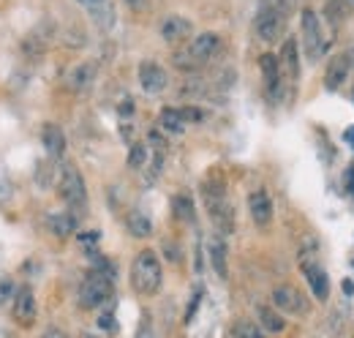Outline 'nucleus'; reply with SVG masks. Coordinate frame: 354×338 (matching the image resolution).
<instances>
[{
  "instance_id": "obj_17",
  "label": "nucleus",
  "mask_w": 354,
  "mask_h": 338,
  "mask_svg": "<svg viewBox=\"0 0 354 338\" xmlns=\"http://www.w3.org/2000/svg\"><path fill=\"white\" fill-rule=\"evenodd\" d=\"M41 142H44V150L49 153V159H55V161L63 159V153H66V134H63V128L55 126V123H46L41 128Z\"/></svg>"
},
{
  "instance_id": "obj_11",
  "label": "nucleus",
  "mask_w": 354,
  "mask_h": 338,
  "mask_svg": "<svg viewBox=\"0 0 354 338\" xmlns=\"http://www.w3.org/2000/svg\"><path fill=\"white\" fill-rule=\"evenodd\" d=\"M136 77H139V87H142L145 93H150V96L164 93V90H167V84H169V74H167V69H164V66H158V63H153V60L139 63Z\"/></svg>"
},
{
  "instance_id": "obj_26",
  "label": "nucleus",
  "mask_w": 354,
  "mask_h": 338,
  "mask_svg": "<svg viewBox=\"0 0 354 338\" xmlns=\"http://www.w3.org/2000/svg\"><path fill=\"white\" fill-rule=\"evenodd\" d=\"M172 213H175L177 221L191 224V221H194V199H191L188 194H175V199H172Z\"/></svg>"
},
{
  "instance_id": "obj_34",
  "label": "nucleus",
  "mask_w": 354,
  "mask_h": 338,
  "mask_svg": "<svg viewBox=\"0 0 354 338\" xmlns=\"http://www.w3.org/2000/svg\"><path fill=\"white\" fill-rule=\"evenodd\" d=\"M112 317H115L112 311H104V314L98 317V328H101V330H115V319H112Z\"/></svg>"
},
{
  "instance_id": "obj_2",
  "label": "nucleus",
  "mask_w": 354,
  "mask_h": 338,
  "mask_svg": "<svg viewBox=\"0 0 354 338\" xmlns=\"http://www.w3.org/2000/svg\"><path fill=\"white\" fill-rule=\"evenodd\" d=\"M164 284V267H161V259L153 249H145L133 256L131 262V287L133 292L145 297L158 295Z\"/></svg>"
},
{
  "instance_id": "obj_7",
  "label": "nucleus",
  "mask_w": 354,
  "mask_h": 338,
  "mask_svg": "<svg viewBox=\"0 0 354 338\" xmlns=\"http://www.w3.org/2000/svg\"><path fill=\"white\" fill-rule=\"evenodd\" d=\"M254 33H257L259 42L275 44L286 33V14L278 11L272 3H270V6H262V11H259L257 19H254Z\"/></svg>"
},
{
  "instance_id": "obj_38",
  "label": "nucleus",
  "mask_w": 354,
  "mask_h": 338,
  "mask_svg": "<svg viewBox=\"0 0 354 338\" xmlns=\"http://www.w3.org/2000/svg\"><path fill=\"white\" fill-rule=\"evenodd\" d=\"M344 139H346V142H352V145H354V126H352V128H346V134H344Z\"/></svg>"
},
{
  "instance_id": "obj_23",
  "label": "nucleus",
  "mask_w": 354,
  "mask_h": 338,
  "mask_svg": "<svg viewBox=\"0 0 354 338\" xmlns=\"http://www.w3.org/2000/svg\"><path fill=\"white\" fill-rule=\"evenodd\" d=\"M126 229H129V235H131V238L145 240V238H150V235H153V221L147 218V213L131 211L129 215H126Z\"/></svg>"
},
{
  "instance_id": "obj_8",
  "label": "nucleus",
  "mask_w": 354,
  "mask_h": 338,
  "mask_svg": "<svg viewBox=\"0 0 354 338\" xmlns=\"http://www.w3.org/2000/svg\"><path fill=\"white\" fill-rule=\"evenodd\" d=\"M272 305L281 311V314H308L310 303L308 297L303 295L297 287H289V284H281L272 290Z\"/></svg>"
},
{
  "instance_id": "obj_18",
  "label": "nucleus",
  "mask_w": 354,
  "mask_h": 338,
  "mask_svg": "<svg viewBox=\"0 0 354 338\" xmlns=\"http://www.w3.org/2000/svg\"><path fill=\"white\" fill-rule=\"evenodd\" d=\"M207 254H210V265H213L216 276H218V278H226V276H229V249H226V240H223L221 235L210 238Z\"/></svg>"
},
{
  "instance_id": "obj_25",
  "label": "nucleus",
  "mask_w": 354,
  "mask_h": 338,
  "mask_svg": "<svg viewBox=\"0 0 354 338\" xmlns=\"http://www.w3.org/2000/svg\"><path fill=\"white\" fill-rule=\"evenodd\" d=\"M55 175H57V164H55V159H44V161H39V164H36V186H39L41 191L52 188Z\"/></svg>"
},
{
  "instance_id": "obj_35",
  "label": "nucleus",
  "mask_w": 354,
  "mask_h": 338,
  "mask_svg": "<svg viewBox=\"0 0 354 338\" xmlns=\"http://www.w3.org/2000/svg\"><path fill=\"white\" fill-rule=\"evenodd\" d=\"M270 3H272L278 11H283L286 17H289V14L295 11V6H297V0H270Z\"/></svg>"
},
{
  "instance_id": "obj_3",
  "label": "nucleus",
  "mask_w": 354,
  "mask_h": 338,
  "mask_svg": "<svg viewBox=\"0 0 354 338\" xmlns=\"http://www.w3.org/2000/svg\"><path fill=\"white\" fill-rule=\"evenodd\" d=\"M57 191H60L63 202L71 208L74 215H85L88 213V186H85V177H82L77 164H71V161L60 164Z\"/></svg>"
},
{
  "instance_id": "obj_1",
  "label": "nucleus",
  "mask_w": 354,
  "mask_h": 338,
  "mask_svg": "<svg viewBox=\"0 0 354 338\" xmlns=\"http://www.w3.org/2000/svg\"><path fill=\"white\" fill-rule=\"evenodd\" d=\"M221 46L223 42L216 30L196 33V36L188 39V44L183 49H177L175 55H172V66H175L177 71H183V74H196V71H202L205 66H210L218 57Z\"/></svg>"
},
{
  "instance_id": "obj_5",
  "label": "nucleus",
  "mask_w": 354,
  "mask_h": 338,
  "mask_svg": "<svg viewBox=\"0 0 354 338\" xmlns=\"http://www.w3.org/2000/svg\"><path fill=\"white\" fill-rule=\"evenodd\" d=\"M112 292H115L112 278L104 276V273H98V270H90L88 276L82 278V284H80L77 303H80V308L93 311V308H101L104 303H109V300H112Z\"/></svg>"
},
{
  "instance_id": "obj_16",
  "label": "nucleus",
  "mask_w": 354,
  "mask_h": 338,
  "mask_svg": "<svg viewBox=\"0 0 354 338\" xmlns=\"http://www.w3.org/2000/svg\"><path fill=\"white\" fill-rule=\"evenodd\" d=\"M46 229H49V235L66 240V238L77 235V215L74 213H49L46 215Z\"/></svg>"
},
{
  "instance_id": "obj_27",
  "label": "nucleus",
  "mask_w": 354,
  "mask_h": 338,
  "mask_svg": "<svg viewBox=\"0 0 354 338\" xmlns=\"http://www.w3.org/2000/svg\"><path fill=\"white\" fill-rule=\"evenodd\" d=\"M150 164V148L147 142H133L131 145V153H129V169L139 172Z\"/></svg>"
},
{
  "instance_id": "obj_32",
  "label": "nucleus",
  "mask_w": 354,
  "mask_h": 338,
  "mask_svg": "<svg viewBox=\"0 0 354 338\" xmlns=\"http://www.w3.org/2000/svg\"><path fill=\"white\" fill-rule=\"evenodd\" d=\"M11 292H17V290H14V284H11L8 278H0V305H3L8 297H14Z\"/></svg>"
},
{
  "instance_id": "obj_33",
  "label": "nucleus",
  "mask_w": 354,
  "mask_h": 338,
  "mask_svg": "<svg viewBox=\"0 0 354 338\" xmlns=\"http://www.w3.org/2000/svg\"><path fill=\"white\" fill-rule=\"evenodd\" d=\"M199 300H202V287L194 292V300L188 303V311H185V322H191L194 319V314H196V305H199Z\"/></svg>"
},
{
  "instance_id": "obj_40",
  "label": "nucleus",
  "mask_w": 354,
  "mask_h": 338,
  "mask_svg": "<svg viewBox=\"0 0 354 338\" xmlns=\"http://www.w3.org/2000/svg\"><path fill=\"white\" fill-rule=\"evenodd\" d=\"M349 60H352V66H354V44H352V49H349Z\"/></svg>"
},
{
  "instance_id": "obj_41",
  "label": "nucleus",
  "mask_w": 354,
  "mask_h": 338,
  "mask_svg": "<svg viewBox=\"0 0 354 338\" xmlns=\"http://www.w3.org/2000/svg\"><path fill=\"white\" fill-rule=\"evenodd\" d=\"M85 338H95V336H85Z\"/></svg>"
},
{
  "instance_id": "obj_14",
  "label": "nucleus",
  "mask_w": 354,
  "mask_h": 338,
  "mask_svg": "<svg viewBox=\"0 0 354 338\" xmlns=\"http://www.w3.org/2000/svg\"><path fill=\"white\" fill-rule=\"evenodd\" d=\"M158 33H161V39L167 44H180L191 39L194 25H191V19H185V17H180V14H169V17H164Z\"/></svg>"
},
{
  "instance_id": "obj_29",
  "label": "nucleus",
  "mask_w": 354,
  "mask_h": 338,
  "mask_svg": "<svg viewBox=\"0 0 354 338\" xmlns=\"http://www.w3.org/2000/svg\"><path fill=\"white\" fill-rule=\"evenodd\" d=\"M177 109H180V118L185 121V126L188 123H205L207 121V109H202L196 104H185V107H177Z\"/></svg>"
},
{
  "instance_id": "obj_37",
  "label": "nucleus",
  "mask_w": 354,
  "mask_h": 338,
  "mask_svg": "<svg viewBox=\"0 0 354 338\" xmlns=\"http://www.w3.org/2000/svg\"><path fill=\"white\" fill-rule=\"evenodd\" d=\"M41 338H68V336H66L63 330H57V328H49V330H46V333Z\"/></svg>"
},
{
  "instance_id": "obj_20",
  "label": "nucleus",
  "mask_w": 354,
  "mask_h": 338,
  "mask_svg": "<svg viewBox=\"0 0 354 338\" xmlns=\"http://www.w3.org/2000/svg\"><path fill=\"white\" fill-rule=\"evenodd\" d=\"M95 80V63H80V66H74L71 71H68V87L74 90V93H82V90H88L90 84Z\"/></svg>"
},
{
  "instance_id": "obj_24",
  "label": "nucleus",
  "mask_w": 354,
  "mask_h": 338,
  "mask_svg": "<svg viewBox=\"0 0 354 338\" xmlns=\"http://www.w3.org/2000/svg\"><path fill=\"white\" fill-rule=\"evenodd\" d=\"M158 126L169 134H183L185 131V121L180 118V109L177 107H164L158 112Z\"/></svg>"
},
{
  "instance_id": "obj_9",
  "label": "nucleus",
  "mask_w": 354,
  "mask_h": 338,
  "mask_svg": "<svg viewBox=\"0 0 354 338\" xmlns=\"http://www.w3.org/2000/svg\"><path fill=\"white\" fill-rule=\"evenodd\" d=\"M300 267H303V273H306L310 295L316 297L319 303H327V300H330V276H327V270H324L316 259L306 256V254L300 256Z\"/></svg>"
},
{
  "instance_id": "obj_36",
  "label": "nucleus",
  "mask_w": 354,
  "mask_h": 338,
  "mask_svg": "<svg viewBox=\"0 0 354 338\" xmlns=\"http://www.w3.org/2000/svg\"><path fill=\"white\" fill-rule=\"evenodd\" d=\"M133 338H156V330H153V325H150V319L139 325V330H136V336H133Z\"/></svg>"
},
{
  "instance_id": "obj_39",
  "label": "nucleus",
  "mask_w": 354,
  "mask_h": 338,
  "mask_svg": "<svg viewBox=\"0 0 354 338\" xmlns=\"http://www.w3.org/2000/svg\"><path fill=\"white\" fill-rule=\"evenodd\" d=\"M80 3H88L90 8H95V6H101V3H104V0H80Z\"/></svg>"
},
{
  "instance_id": "obj_22",
  "label": "nucleus",
  "mask_w": 354,
  "mask_h": 338,
  "mask_svg": "<svg viewBox=\"0 0 354 338\" xmlns=\"http://www.w3.org/2000/svg\"><path fill=\"white\" fill-rule=\"evenodd\" d=\"M257 319H259V328H262L265 333H283V330H286V319L281 317L278 308L259 305V308H257Z\"/></svg>"
},
{
  "instance_id": "obj_6",
  "label": "nucleus",
  "mask_w": 354,
  "mask_h": 338,
  "mask_svg": "<svg viewBox=\"0 0 354 338\" xmlns=\"http://www.w3.org/2000/svg\"><path fill=\"white\" fill-rule=\"evenodd\" d=\"M300 33H303V49H306L308 60L316 63L327 44H324V33H322V19L310 6H306L300 14Z\"/></svg>"
},
{
  "instance_id": "obj_15",
  "label": "nucleus",
  "mask_w": 354,
  "mask_h": 338,
  "mask_svg": "<svg viewBox=\"0 0 354 338\" xmlns=\"http://www.w3.org/2000/svg\"><path fill=\"white\" fill-rule=\"evenodd\" d=\"M248 213H251L257 226H262V229L270 226V221H272V199H270V194L265 188H254L248 194Z\"/></svg>"
},
{
  "instance_id": "obj_31",
  "label": "nucleus",
  "mask_w": 354,
  "mask_h": 338,
  "mask_svg": "<svg viewBox=\"0 0 354 338\" xmlns=\"http://www.w3.org/2000/svg\"><path fill=\"white\" fill-rule=\"evenodd\" d=\"M98 240H101V232H82V235H80V246L88 254L95 251V243H98Z\"/></svg>"
},
{
  "instance_id": "obj_10",
  "label": "nucleus",
  "mask_w": 354,
  "mask_h": 338,
  "mask_svg": "<svg viewBox=\"0 0 354 338\" xmlns=\"http://www.w3.org/2000/svg\"><path fill=\"white\" fill-rule=\"evenodd\" d=\"M36 314H39V308H36V295H33V290H30V287H19V290L14 292V308H11L14 322L28 330V328L36 325Z\"/></svg>"
},
{
  "instance_id": "obj_12",
  "label": "nucleus",
  "mask_w": 354,
  "mask_h": 338,
  "mask_svg": "<svg viewBox=\"0 0 354 338\" xmlns=\"http://www.w3.org/2000/svg\"><path fill=\"white\" fill-rule=\"evenodd\" d=\"M259 69H262V77L267 84V96L275 101L281 96V77H283V69H281V57L275 52H265L259 57Z\"/></svg>"
},
{
  "instance_id": "obj_30",
  "label": "nucleus",
  "mask_w": 354,
  "mask_h": 338,
  "mask_svg": "<svg viewBox=\"0 0 354 338\" xmlns=\"http://www.w3.org/2000/svg\"><path fill=\"white\" fill-rule=\"evenodd\" d=\"M63 44H66V46H77V49L85 46V33H82V28H77V25L68 28V30L63 33Z\"/></svg>"
},
{
  "instance_id": "obj_13",
  "label": "nucleus",
  "mask_w": 354,
  "mask_h": 338,
  "mask_svg": "<svg viewBox=\"0 0 354 338\" xmlns=\"http://www.w3.org/2000/svg\"><path fill=\"white\" fill-rule=\"evenodd\" d=\"M349 71H352L349 52H338V55H333L330 63H327V69H324V87H327V90H338V87H344L346 77H349Z\"/></svg>"
},
{
  "instance_id": "obj_19",
  "label": "nucleus",
  "mask_w": 354,
  "mask_h": 338,
  "mask_svg": "<svg viewBox=\"0 0 354 338\" xmlns=\"http://www.w3.org/2000/svg\"><path fill=\"white\" fill-rule=\"evenodd\" d=\"M354 11V0H327L322 8V17L330 28H338L341 22H346Z\"/></svg>"
},
{
  "instance_id": "obj_28",
  "label": "nucleus",
  "mask_w": 354,
  "mask_h": 338,
  "mask_svg": "<svg viewBox=\"0 0 354 338\" xmlns=\"http://www.w3.org/2000/svg\"><path fill=\"white\" fill-rule=\"evenodd\" d=\"M232 338H265V330H262L257 322L243 319V322H237V325L232 328Z\"/></svg>"
},
{
  "instance_id": "obj_4",
  "label": "nucleus",
  "mask_w": 354,
  "mask_h": 338,
  "mask_svg": "<svg viewBox=\"0 0 354 338\" xmlns=\"http://www.w3.org/2000/svg\"><path fill=\"white\" fill-rule=\"evenodd\" d=\"M202 197H205V208H207V215L210 221L216 224V229L221 235H232L234 232V208L229 202V194L221 183H205L202 186Z\"/></svg>"
},
{
  "instance_id": "obj_21",
  "label": "nucleus",
  "mask_w": 354,
  "mask_h": 338,
  "mask_svg": "<svg viewBox=\"0 0 354 338\" xmlns=\"http://www.w3.org/2000/svg\"><path fill=\"white\" fill-rule=\"evenodd\" d=\"M281 69H286L289 80H300V52H297V42L295 39H286L283 42V49H281Z\"/></svg>"
}]
</instances>
